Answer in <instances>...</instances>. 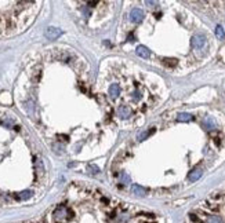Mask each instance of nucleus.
I'll list each match as a JSON object with an SVG mask.
<instances>
[{
  "instance_id": "21",
  "label": "nucleus",
  "mask_w": 225,
  "mask_h": 223,
  "mask_svg": "<svg viewBox=\"0 0 225 223\" xmlns=\"http://www.w3.org/2000/svg\"><path fill=\"white\" fill-rule=\"evenodd\" d=\"M146 4H149V6H155V4H156V2H146Z\"/></svg>"
},
{
  "instance_id": "2",
  "label": "nucleus",
  "mask_w": 225,
  "mask_h": 223,
  "mask_svg": "<svg viewBox=\"0 0 225 223\" xmlns=\"http://www.w3.org/2000/svg\"><path fill=\"white\" fill-rule=\"evenodd\" d=\"M130 18L133 22H140L144 18V11L140 8H133L131 13H130Z\"/></svg>"
},
{
  "instance_id": "7",
  "label": "nucleus",
  "mask_w": 225,
  "mask_h": 223,
  "mask_svg": "<svg viewBox=\"0 0 225 223\" xmlns=\"http://www.w3.org/2000/svg\"><path fill=\"white\" fill-rule=\"evenodd\" d=\"M205 127L209 131H213L215 127H217V124H215V121H214V119H213V117H207V119L205 120Z\"/></svg>"
},
{
  "instance_id": "12",
  "label": "nucleus",
  "mask_w": 225,
  "mask_h": 223,
  "mask_svg": "<svg viewBox=\"0 0 225 223\" xmlns=\"http://www.w3.org/2000/svg\"><path fill=\"white\" fill-rule=\"evenodd\" d=\"M206 223H224V221H223V218H221V216L211 215V216H209V218H207Z\"/></svg>"
},
{
  "instance_id": "4",
  "label": "nucleus",
  "mask_w": 225,
  "mask_h": 223,
  "mask_svg": "<svg viewBox=\"0 0 225 223\" xmlns=\"http://www.w3.org/2000/svg\"><path fill=\"white\" fill-rule=\"evenodd\" d=\"M202 169H199V168H195V169H192L191 172H189V175H188V179L191 182H195V180H197L200 176H202Z\"/></svg>"
},
{
  "instance_id": "16",
  "label": "nucleus",
  "mask_w": 225,
  "mask_h": 223,
  "mask_svg": "<svg viewBox=\"0 0 225 223\" xmlns=\"http://www.w3.org/2000/svg\"><path fill=\"white\" fill-rule=\"evenodd\" d=\"M31 196H32V192H31V190H25V192L19 193L18 198H21V200H26V198H29Z\"/></svg>"
},
{
  "instance_id": "10",
  "label": "nucleus",
  "mask_w": 225,
  "mask_h": 223,
  "mask_svg": "<svg viewBox=\"0 0 225 223\" xmlns=\"http://www.w3.org/2000/svg\"><path fill=\"white\" fill-rule=\"evenodd\" d=\"M133 193L142 197V196H145V189L141 186H138V184H133Z\"/></svg>"
},
{
  "instance_id": "11",
  "label": "nucleus",
  "mask_w": 225,
  "mask_h": 223,
  "mask_svg": "<svg viewBox=\"0 0 225 223\" xmlns=\"http://www.w3.org/2000/svg\"><path fill=\"white\" fill-rule=\"evenodd\" d=\"M117 112H119L120 117H123V119H127V117L130 116V109H129L127 106H120Z\"/></svg>"
},
{
  "instance_id": "9",
  "label": "nucleus",
  "mask_w": 225,
  "mask_h": 223,
  "mask_svg": "<svg viewBox=\"0 0 225 223\" xmlns=\"http://www.w3.org/2000/svg\"><path fill=\"white\" fill-rule=\"evenodd\" d=\"M177 120H178V121H191V120H193V117H192L189 113H180L178 116H177Z\"/></svg>"
},
{
  "instance_id": "1",
  "label": "nucleus",
  "mask_w": 225,
  "mask_h": 223,
  "mask_svg": "<svg viewBox=\"0 0 225 223\" xmlns=\"http://www.w3.org/2000/svg\"><path fill=\"white\" fill-rule=\"evenodd\" d=\"M206 46V37L205 34H195L193 37H192V47H193L195 50H202L203 47Z\"/></svg>"
},
{
  "instance_id": "15",
  "label": "nucleus",
  "mask_w": 225,
  "mask_h": 223,
  "mask_svg": "<svg viewBox=\"0 0 225 223\" xmlns=\"http://www.w3.org/2000/svg\"><path fill=\"white\" fill-rule=\"evenodd\" d=\"M120 182L123 184H129L130 183V176L126 174V172H120Z\"/></svg>"
},
{
  "instance_id": "14",
  "label": "nucleus",
  "mask_w": 225,
  "mask_h": 223,
  "mask_svg": "<svg viewBox=\"0 0 225 223\" xmlns=\"http://www.w3.org/2000/svg\"><path fill=\"white\" fill-rule=\"evenodd\" d=\"M215 36H217L218 39H224V37H225V32H224L223 26L218 25L217 28H215Z\"/></svg>"
},
{
  "instance_id": "19",
  "label": "nucleus",
  "mask_w": 225,
  "mask_h": 223,
  "mask_svg": "<svg viewBox=\"0 0 225 223\" xmlns=\"http://www.w3.org/2000/svg\"><path fill=\"white\" fill-rule=\"evenodd\" d=\"M88 168H90L91 171H93V174H98V172H100L98 167H96V165H90V167H88Z\"/></svg>"
},
{
  "instance_id": "20",
  "label": "nucleus",
  "mask_w": 225,
  "mask_h": 223,
  "mask_svg": "<svg viewBox=\"0 0 225 223\" xmlns=\"http://www.w3.org/2000/svg\"><path fill=\"white\" fill-rule=\"evenodd\" d=\"M134 98H135V99H140V98H141V94L138 92V91H137V92H134Z\"/></svg>"
},
{
  "instance_id": "5",
  "label": "nucleus",
  "mask_w": 225,
  "mask_h": 223,
  "mask_svg": "<svg viewBox=\"0 0 225 223\" xmlns=\"http://www.w3.org/2000/svg\"><path fill=\"white\" fill-rule=\"evenodd\" d=\"M137 54L140 55L141 58H149L151 52H149V50H148L145 46H138L137 47Z\"/></svg>"
},
{
  "instance_id": "17",
  "label": "nucleus",
  "mask_w": 225,
  "mask_h": 223,
  "mask_svg": "<svg viewBox=\"0 0 225 223\" xmlns=\"http://www.w3.org/2000/svg\"><path fill=\"white\" fill-rule=\"evenodd\" d=\"M155 132V130H149V131H146V132H141V134H138V140H144L145 138L148 136V135H151V134H153Z\"/></svg>"
},
{
  "instance_id": "8",
  "label": "nucleus",
  "mask_w": 225,
  "mask_h": 223,
  "mask_svg": "<svg viewBox=\"0 0 225 223\" xmlns=\"http://www.w3.org/2000/svg\"><path fill=\"white\" fill-rule=\"evenodd\" d=\"M223 198H224V194L220 192H214V193H211V196H210V201L215 202V204H217L218 201H221Z\"/></svg>"
},
{
  "instance_id": "6",
  "label": "nucleus",
  "mask_w": 225,
  "mask_h": 223,
  "mask_svg": "<svg viewBox=\"0 0 225 223\" xmlns=\"http://www.w3.org/2000/svg\"><path fill=\"white\" fill-rule=\"evenodd\" d=\"M120 94V87L119 84H112L111 87H109V95L112 96V98H116L117 95Z\"/></svg>"
},
{
  "instance_id": "18",
  "label": "nucleus",
  "mask_w": 225,
  "mask_h": 223,
  "mask_svg": "<svg viewBox=\"0 0 225 223\" xmlns=\"http://www.w3.org/2000/svg\"><path fill=\"white\" fill-rule=\"evenodd\" d=\"M189 219H191L193 223H202V221H200V218L196 215V213H189Z\"/></svg>"
},
{
  "instance_id": "13",
  "label": "nucleus",
  "mask_w": 225,
  "mask_h": 223,
  "mask_svg": "<svg viewBox=\"0 0 225 223\" xmlns=\"http://www.w3.org/2000/svg\"><path fill=\"white\" fill-rule=\"evenodd\" d=\"M163 65L167 66V67H174L177 65V59H174V58H164V59H163Z\"/></svg>"
},
{
  "instance_id": "3",
  "label": "nucleus",
  "mask_w": 225,
  "mask_h": 223,
  "mask_svg": "<svg viewBox=\"0 0 225 223\" xmlns=\"http://www.w3.org/2000/svg\"><path fill=\"white\" fill-rule=\"evenodd\" d=\"M46 36L49 37V39L54 40V39H57V37L61 36V30H60V29H57V28H53V26H50V28L46 29Z\"/></svg>"
}]
</instances>
